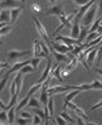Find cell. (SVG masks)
I'll return each mask as SVG.
<instances>
[{"mask_svg":"<svg viewBox=\"0 0 102 125\" xmlns=\"http://www.w3.org/2000/svg\"><path fill=\"white\" fill-rule=\"evenodd\" d=\"M97 8H98V5L97 4H93L91 8L87 10V13L83 15V19H82L83 27L91 28L92 23H94V18H96V14H97Z\"/></svg>","mask_w":102,"mask_h":125,"instance_id":"1","label":"cell"},{"mask_svg":"<svg viewBox=\"0 0 102 125\" xmlns=\"http://www.w3.org/2000/svg\"><path fill=\"white\" fill-rule=\"evenodd\" d=\"M33 20H34V23H35V27H37V29H38V33H39L40 37H42V39L47 44L52 46V41L49 39V35H48V33H47V31H46V28L43 27V24L39 21V19L35 17V15H33Z\"/></svg>","mask_w":102,"mask_h":125,"instance_id":"2","label":"cell"},{"mask_svg":"<svg viewBox=\"0 0 102 125\" xmlns=\"http://www.w3.org/2000/svg\"><path fill=\"white\" fill-rule=\"evenodd\" d=\"M68 90H78L77 86H49L48 87V94L52 96V95L56 94H61L64 91H68Z\"/></svg>","mask_w":102,"mask_h":125,"instance_id":"3","label":"cell"},{"mask_svg":"<svg viewBox=\"0 0 102 125\" xmlns=\"http://www.w3.org/2000/svg\"><path fill=\"white\" fill-rule=\"evenodd\" d=\"M48 15H57L58 18H59V17L65 15V13H64L63 9H62V5H61V4H57V5L50 6V8L47 9V11H46V17H48Z\"/></svg>","mask_w":102,"mask_h":125,"instance_id":"4","label":"cell"},{"mask_svg":"<svg viewBox=\"0 0 102 125\" xmlns=\"http://www.w3.org/2000/svg\"><path fill=\"white\" fill-rule=\"evenodd\" d=\"M52 47H53L54 51H57V52H59V53H64V54H67L68 52H71V51L74 49L73 47H68V46H65L64 43H62V44H61V43H58L56 41L52 42Z\"/></svg>","mask_w":102,"mask_h":125,"instance_id":"5","label":"cell"},{"mask_svg":"<svg viewBox=\"0 0 102 125\" xmlns=\"http://www.w3.org/2000/svg\"><path fill=\"white\" fill-rule=\"evenodd\" d=\"M76 13H77V11L72 13L71 15H68V17H65V15H63V17H59V19H61V21H62V24H61L59 27H58V28L56 29L53 34H56V35H57V33L59 32V31H61L62 28H64V27H69V21H71L72 19H73V18L76 17Z\"/></svg>","mask_w":102,"mask_h":125,"instance_id":"6","label":"cell"},{"mask_svg":"<svg viewBox=\"0 0 102 125\" xmlns=\"http://www.w3.org/2000/svg\"><path fill=\"white\" fill-rule=\"evenodd\" d=\"M34 51L29 49V51H23V52H19V51H9L8 52V60L9 61H15L17 58H20L23 56H27L29 53H33Z\"/></svg>","mask_w":102,"mask_h":125,"instance_id":"7","label":"cell"},{"mask_svg":"<svg viewBox=\"0 0 102 125\" xmlns=\"http://www.w3.org/2000/svg\"><path fill=\"white\" fill-rule=\"evenodd\" d=\"M56 42H63L65 46L68 47H73V46H78L77 39H73L71 37H65V35H57L56 37Z\"/></svg>","mask_w":102,"mask_h":125,"instance_id":"8","label":"cell"},{"mask_svg":"<svg viewBox=\"0 0 102 125\" xmlns=\"http://www.w3.org/2000/svg\"><path fill=\"white\" fill-rule=\"evenodd\" d=\"M79 19L77 15L74 17V21H73V27H72V33H71V38L73 39H78L79 33H81V27H79Z\"/></svg>","mask_w":102,"mask_h":125,"instance_id":"9","label":"cell"},{"mask_svg":"<svg viewBox=\"0 0 102 125\" xmlns=\"http://www.w3.org/2000/svg\"><path fill=\"white\" fill-rule=\"evenodd\" d=\"M50 66H52V61H50V57H48V58H47V66H46V70H44V72L42 73L40 78H39L35 83H43V82H44V81L49 77V75H50Z\"/></svg>","mask_w":102,"mask_h":125,"instance_id":"10","label":"cell"},{"mask_svg":"<svg viewBox=\"0 0 102 125\" xmlns=\"http://www.w3.org/2000/svg\"><path fill=\"white\" fill-rule=\"evenodd\" d=\"M34 56L37 57V58H48L49 54L44 53L43 52V49H42V46H40V41H34Z\"/></svg>","mask_w":102,"mask_h":125,"instance_id":"11","label":"cell"},{"mask_svg":"<svg viewBox=\"0 0 102 125\" xmlns=\"http://www.w3.org/2000/svg\"><path fill=\"white\" fill-rule=\"evenodd\" d=\"M29 63H32V58H29V60L27 61H21V62H17V63H14L13 64V67L10 70H8L10 73H14V72H17V71H20L23 67H25V66H28Z\"/></svg>","mask_w":102,"mask_h":125,"instance_id":"12","label":"cell"},{"mask_svg":"<svg viewBox=\"0 0 102 125\" xmlns=\"http://www.w3.org/2000/svg\"><path fill=\"white\" fill-rule=\"evenodd\" d=\"M1 9L4 10V9H9V10H11V9H15V8H19V6H21L20 5V1H1Z\"/></svg>","mask_w":102,"mask_h":125,"instance_id":"13","label":"cell"},{"mask_svg":"<svg viewBox=\"0 0 102 125\" xmlns=\"http://www.w3.org/2000/svg\"><path fill=\"white\" fill-rule=\"evenodd\" d=\"M53 52V54H54V57L57 58V61L58 62H64V63H69L71 62V60H69V57L67 56V54H64V53H59V52H57V51H52Z\"/></svg>","mask_w":102,"mask_h":125,"instance_id":"14","label":"cell"},{"mask_svg":"<svg viewBox=\"0 0 102 125\" xmlns=\"http://www.w3.org/2000/svg\"><path fill=\"white\" fill-rule=\"evenodd\" d=\"M0 20L1 21H4V23H11V13H10V10H8V9H4V10H1V14H0Z\"/></svg>","mask_w":102,"mask_h":125,"instance_id":"15","label":"cell"},{"mask_svg":"<svg viewBox=\"0 0 102 125\" xmlns=\"http://www.w3.org/2000/svg\"><path fill=\"white\" fill-rule=\"evenodd\" d=\"M87 34H90V28H87V27H82L81 28V33H79V37H78V46H81V43L87 38Z\"/></svg>","mask_w":102,"mask_h":125,"instance_id":"16","label":"cell"},{"mask_svg":"<svg viewBox=\"0 0 102 125\" xmlns=\"http://www.w3.org/2000/svg\"><path fill=\"white\" fill-rule=\"evenodd\" d=\"M93 3H96V1H88L86 5L81 6V8H79V10L77 11V17H78V18H82V15H84V14L87 13V10H88L91 6L93 5Z\"/></svg>","mask_w":102,"mask_h":125,"instance_id":"17","label":"cell"},{"mask_svg":"<svg viewBox=\"0 0 102 125\" xmlns=\"http://www.w3.org/2000/svg\"><path fill=\"white\" fill-rule=\"evenodd\" d=\"M23 9H24V5H21V6H19V8H15V9L10 10V13H11V23H15V21H17L18 17L20 15V13H21Z\"/></svg>","mask_w":102,"mask_h":125,"instance_id":"18","label":"cell"},{"mask_svg":"<svg viewBox=\"0 0 102 125\" xmlns=\"http://www.w3.org/2000/svg\"><path fill=\"white\" fill-rule=\"evenodd\" d=\"M30 97H32V95H29V94H27V96L21 100L19 104L17 105V110H21V107H24V106H28V104H29V100H30Z\"/></svg>","mask_w":102,"mask_h":125,"instance_id":"19","label":"cell"},{"mask_svg":"<svg viewBox=\"0 0 102 125\" xmlns=\"http://www.w3.org/2000/svg\"><path fill=\"white\" fill-rule=\"evenodd\" d=\"M21 73L20 71H18V75H17V77L14 78V81H15V83H17V94H20V91H21Z\"/></svg>","mask_w":102,"mask_h":125,"instance_id":"20","label":"cell"},{"mask_svg":"<svg viewBox=\"0 0 102 125\" xmlns=\"http://www.w3.org/2000/svg\"><path fill=\"white\" fill-rule=\"evenodd\" d=\"M78 94H81V90H73L72 92H69L67 96H65V99H64V101H72Z\"/></svg>","mask_w":102,"mask_h":125,"instance_id":"21","label":"cell"},{"mask_svg":"<svg viewBox=\"0 0 102 125\" xmlns=\"http://www.w3.org/2000/svg\"><path fill=\"white\" fill-rule=\"evenodd\" d=\"M74 111H76V114H77L78 116H81V117H82V119H83L84 121H88V120H90V117L87 116V115L84 114V111H83V110H82V109H79L78 106L74 109Z\"/></svg>","mask_w":102,"mask_h":125,"instance_id":"22","label":"cell"},{"mask_svg":"<svg viewBox=\"0 0 102 125\" xmlns=\"http://www.w3.org/2000/svg\"><path fill=\"white\" fill-rule=\"evenodd\" d=\"M86 48H87V46H86V44H83V46H77L73 51H71V53L73 54V56H78L81 52H83V51H84Z\"/></svg>","mask_w":102,"mask_h":125,"instance_id":"23","label":"cell"},{"mask_svg":"<svg viewBox=\"0 0 102 125\" xmlns=\"http://www.w3.org/2000/svg\"><path fill=\"white\" fill-rule=\"evenodd\" d=\"M29 107H42V104H39V101L37 99H34V97H30V100H29V104H28Z\"/></svg>","mask_w":102,"mask_h":125,"instance_id":"24","label":"cell"},{"mask_svg":"<svg viewBox=\"0 0 102 125\" xmlns=\"http://www.w3.org/2000/svg\"><path fill=\"white\" fill-rule=\"evenodd\" d=\"M54 100H53V97H49V101H48V104H47V106H48V110H49V114H50V117L53 116V114H54Z\"/></svg>","mask_w":102,"mask_h":125,"instance_id":"25","label":"cell"},{"mask_svg":"<svg viewBox=\"0 0 102 125\" xmlns=\"http://www.w3.org/2000/svg\"><path fill=\"white\" fill-rule=\"evenodd\" d=\"M9 76H10V72H9V71H6V73H5V76L3 77V80H1V82H0V91H3V90H4V87H5V83H6V81H8Z\"/></svg>","mask_w":102,"mask_h":125,"instance_id":"26","label":"cell"},{"mask_svg":"<svg viewBox=\"0 0 102 125\" xmlns=\"http://www.w3.org/2000/svg\"><path fill=\"white\" fill-rule=\"evenodd\" d=\"M100 23H101V19H97V20H94V23L91 25L90 28V33H94V32H97V29L100 27Z\"/></svg>","mask_w":102,"mask_h":125,"instance_id":"27","label":"cell"},{"mask_svg":"<svg viewBox=\"0 0 102 125\" xmlns=\"http://www.w3.org/2000/svg\"><path fill=\"white\" fill-rule=\"evenodd\" d=\"M0 120H1V123H4V124L9 123V116H8L6 110H3L1 111V114H0Z\"/></svg>","mask_w":102,"mask_h":125,"instance_id":"28","label":"cell"},{"mask_svg":"<svg viewBox=\"0 0 102 125\" xmlns=\"http://www.w3.org/2000/svg\"><path fill=\"white\" fill-rule=\"evenodd\" d=\"M42 86H43V83H35V85H34V86L32 87V89H30V90L28 91V94H29V95H33L34 92L39 91V90L42 89Z\"/></svg>","mask_w":102,"mask_h":125,"instance_id":"29","label":"cell"},{"mask_svg":"<svg viewBox=\"0 0 102 125\" xmlns=\"http://www.w3.org/2000/svg\"><path fill=\"white\" fill-rule=\"evenodd\" d=\"M11 29H13L11 25H6V27L1 28V31H0V34H1V37H5L6 34H9V33L11 32Z\"/></svg>","mask_w":102,"mask_h":125,"instance_id":"30","label":"cell"},{"mask_svg":"<svg viewBox=\"0 0 102 125\" xmlns=\"http://www.w3.org/2000/svg\"><path fill=\"white\" fill-rule=\"evenodd\" d=\"M15 110H17L15 106H13L11 109L8 110V116H9V123H10V124L14 121V113H15Z\"/></svg>","mask_w":102,"mask_h":125,"instance_id":"31","label":"cell"},{"mask_svg":"<svg viewBox=\"0 0 102 125\" xmlns=\"http://www.w3.org/2000/svg\"><path fill=\"white\" fill-rule=\"evenodd\" d=\"M98 37H100V34L97 33V32H94V33H90L88 35H87V38H86V41L87 42H92L93 39H96V38H98Z\"/></svg>","mask_w":102,"mask_h":125,"instance_id":"32","label":"cell"},{"mask_svg":"<svg viewBox=\"0 0 102 125\" xmlns=\"http://www.w3.org/2000/svg\"><path fill=\"white\" fill-rule=\"evenodd\" d=\"M61 116L63 117L64 120H67V123H73V121H74V120L72 119V117H71V116H69V115H68L67 113H65V110H64V111H62V113H61Z\"/></svg>","mask_w":102,"mask_h":125,"instance_id":"33","label":"cell"},{"mask_svg":"<svg viewBox=\"0 0 102 125\" xmlns=\"http://www.w3.org/2000/svg\"><path fill=\"white\" fill-rule=\"evenodd\" d=\"M35 68L33 67V66H30V64H28V66H25V67H23L20 70V72L21 73H28V72H33Z\"/></svg>","mask_w":102,"mask_h":125,"instance_id":"34","label":"cell"},{"mask_svg":"<svg viewBox=\"0 0 102 125\" xmlns=\"http://www.w3.org/2000/svg\"><path fill=\"white\" fill-rule=\"evenodd\" d=\"M40 10H42V8H40V5L38 3H33L32 4V11L33 13H40Z\"/></svg>","mask_w":102,"mask_h":125,"instance_id":"35","label":"cell"},{"mask_svg":"<svg viewBox=\"0 0 102 125\" xmlns=\"http://www.w3.org/2000/svg\"><path fill=\"white\" fill-rule=\"evenodd\" d=\"M32 119H27V117H19V119H17V123L18 124H28V123H30Z\"/></svg>","mask_w":102,"mask_h":125,"instance_id":"36","label":"cell"},{"mask_svg":"<svg viewBox=\"0 0 102 125\" xmlns=\"http://www.w3.org/2000/svg\"><path fill=\"white\" fill-rule=\"evenodd\" d=\"M10 92H11V96L17 94V83H15V81H11V85H10Z\"/></svg>","mask_w":102,"mask_h":125,"instance_id":"37","label":"cell"},{"mask_svg":"<svg viewBox=\"0 0 102 125\" xmlns=\"http://www.w3.org/2000/svg\"><path fill=\"white\" fill-rule=\"evenodd\" d=\"M92 89H98V90H102V82H100L98 80H96L94 82L92 83Z\"/></svg>","mask_w":102,"mask_h":125,"instance_id":"38","label":"cell"},{"mask_svg":"<svg viewBox=\"0 0 102 125\" xmlns=\"http://www.w3.org/2000/svg\"><path fill=\"white\" fill-rule=\"evenodd\" d=\"M40 46H42V49H43V52H44V53H49V49H48V47H47V43L44 42V41H40Z\"/></svg>","mask_w":102,"mask_h":125,"instance_id":"39","label":"cell"},{"mask_svg":"<svg viewBox=\"0 0 102 125\" xmlns=\"http://www.w3.org/2000/svg\"><path fill=\"white\" fill-rule=\"evenodd\" d=\"M101 61H102V46H100L97 49V62L100 63Z\"/></svg>","mask_w":102,"mask_h":125,"instance_id":"40","label":"cell"},{"mask_svg":"<svg viewBox=\"0 0 102 125\" xmlns=\"http://www.w3.org/2000/svg\"><path fill=\"white\" fill-rule=\"evenodd\" d=\"M39 62H40V58H37V57H35V58H32V66H33L34 68L38 67Z\"/></svg>","mask_w":102,"mask_h":125,"instance_id":"41","label":"cell"},{"mask_svg":"<svg viewBox=\"0 0 102 125\" xmlns=\"http://www.w3.org/2000/svg\"><path fill=\"white\" fill-rule=\"evenodd\" d=\"M40 121H43V120H42V117H40L38 114H35V115L33 116V123H34V124H39Z\"/></svg>","mask_w":102,"mask_h":125,"instance_id":"42","label":"cell"},{"mask_svg":"<svg viewBox=\"0 0 102 125\" xmlns=\"http://www.w3.org/2000/svg\"><path fill=\"white\" fill-rule=\"evenodd\" d=\"M56 121H57L58 124H62V125H64V124H67V120H64V119H63V117L61 116V115L56 117Z\"/></svg>","mask_w":102,"mask_h":125,"instance_id":"43","label":"cell"},{"mask_svg":"<svg viewBox=\"0 0 102 125\" xmlns=\"http://www.w3.org/2000/svg\"><path fill=\"white\" fill-rule=\"evenodd\" d=\"M73 3H76L77 5H81V6H83V5H86L88 1H87V0H82V1H79V0H74Z\"/></svg>","mask_w":102,"mask_h":125,"instance_id":"44","label":"cell"},{"mask_svg":"<svg viewBox=\"0 0 102 125\" xmlns=\"http://www.w3.org/2000/svg\"><path fill=\"white\" fill-rule=\"evenodd\" d=\"M97 5H98V10H100V19L102 18V1H97Z\"/></svg>","mask_w":102,"mask_h":125,"instance_id":"45","label":"cell"},{"mask_svg":"<svg viewBox=\"0 0 102 125\" xmlns=\"http://www.w3.org/2000/svg\"><path fill=\"white\" fill-rule=\"evenodd\" d=\"M21 116H23V117H27V119H32V115L29 114V113H27V111H23V113H21Z\"/></svg>","mask_w":102,"mask_h":125,"instance_id":"46","label":"cell"},{"mask_svg":"<svg viewBox=\"0 0 102 125\" xmlns=\"http://www.w3.org/2000/svg\"><path fill=\"white\" fill-rule=\"evenodd\" d=\"M101 106H102V100L98 102V104H96L94 106H92V110H96V109H98V107H101Z\"/></svg>","mask_w":102,"mask_h":125,"instance_id":"47","label":"cell"},{"mask_svg":"<svg viewBox=\"0 0 102 125\" xmlns=\"http://www.w3.org/2000/svg\"><path fill=\"white\" fill-rule=\"evenodd\" d=\"M77 123H78V124H84V121H83V120L81 119V116H78V119H77Z\"/></svg>","mask_w":102,"mask_h":125,"instance_id":"48","label":"cell"},{"mask_svg":"<svg viewBox=\"0 0 102 125\" xmlns=\"http://www.w3.org/2000/svg\"><path fill=\"white\" fill-rule=\"evenodd\" d=\"M97 33H98V34H101V33H102V25H100V27H98V29H97Z\"/></svg>","mask_w":102,"mask_h":125,"instance_id":"49","label":"cell"},{"mask_svg":"<svg viewBox=\"0 0 102 125\" xmlns=\"http://www.w3.org/2000/svg\"><path fill=\"white\" fill-rule=\"evenodd\" d=\"M96 72H98V73H100V75L102 76V70H101V68H96Z\"/></svg>","mask_w":102,"mask_h":125,"instance_id":"50","label":"cell"},{"mask_svg":"<svg viewBox=\"0 0 102 125\" xmlns=\"http://www.w3.org/2000/svg\"><path fill=\"white\" fill-rule=\"evenodd\" d=\"M1 67H3V68H5V67H8V63H3V64H1Z\"/></svg>","mask_w":102,"mask_h":125,"instance_id":"51","label":"cell"},{"mask_svg":"<svg viewBox=\"0 0 102 125\" xmlns=\"http://www.w3.org/2000/svg\"><path fill=\"white\" fill-rule=\"evenodd\" d=\"M101 21H102V20H101ZM101 24H102V23H101Z\"/></svg>","mask_w":102,"mask_h":125,"instance_id":"52","label":"cell"},{"mask_svg":"<svg viewBox=\"0 0 102 125\" xmlns=\"http://www.w3.org/2000/svg\"><path fill=\"white\" fill-rule=\"evenodd\" d=\"M101 20H102V18H101Z\"/></svg>","mask_w":102,"mask_h":125,"instance_id":"53","label":"cell"}]
</instances>
